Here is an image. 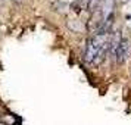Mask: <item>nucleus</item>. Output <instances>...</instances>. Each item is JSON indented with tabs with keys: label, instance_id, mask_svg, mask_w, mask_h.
<instances>
[{
	"label": "nucleus",
	"instance_id": "f257e3e1",
	"mask_svg": "<svg viewBox=\"0 0 131 125\" xmlns=\"http://www.w3.org/2000/svg\"><path fill=\"white\" fill-rule=\"evenodd\" d=\"M111 34L109 32H96L87 43L85 47V62L90 65H99L105 53L109 50L111 44Z\"/></svg>",
	"mask_w": 131,
	"mask_h": 125
},
{
	"label": "nucleus",
	"instance_id": "f03ea898",
	"mask_svg": "<svg viewBox=\"0 0 131 125\" xmlns=\"http://www.w3.org/2000/svg\"><path fill=\"white\" fill-rule=\"evenodd\" d=\"M131 54V43L128 38H122L121 40V44H119V49H118V54H116V60L118 63H122L128 56Z\"/></svg>",
	"mask_w": 131,
	"mask_h": 125
},
{
	"label": "nucleus",
	"instance_id": "7ed1b4c3",
	"mask_svg": "<svg viewBox=\"0 0 131 125\" xmlns=\"http://www.w3.org/2000/svg\"><path fill=\"white\" fill-rule=\"evenodd\" d=\"M121 40H122L121 32H115V34H112V37H111L109 53H111V56H112L113 60H116V54H118V49H119V44H121Z\"/></svg>",
	"mask_w": 131,
	"mask_h": 125
},
{
	"label": "nucleus",
	"instance_id": "20e7f679",
	"mask_svg": "<svg viewBox=\"0 0 131 125\" xmlns=\"http://www.w3.org/2000/svg\"><path fill=\"white\" fill-rule=\"evenodd\" d=\"M113 6H115V0H105V5L102 9V21L113 19Z\"/></svg>",
	"mask_w": 131,
	"mask_h": 125
},
{
	"label": "nucleus",
	"instance_id": "39448f33",
	"mask_svg": "<svg viewBox=\"0 0 131 125\" xmlns=\"http://www.w3.org/2000/svg\"><path fill=\"white\" fill-rule=\"evenodd\" d=\"M0 125H5V124H2V122H0Z\"/></svg>",
	"mask_w": 131,
	"mask_h": 125
}]
</instances>
